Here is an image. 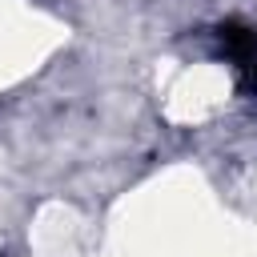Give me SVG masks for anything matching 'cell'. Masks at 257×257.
I'll list each match as a JSON object with an SVG mask.
<instances>
[{
	"mask_svg": "<svg viewBox=\"0 0 257 257\" xmlns=\"http://www.w3.org/2000/svg\"><path fill=\"white\" fill-rule=\"evenodd\" d=\"M213 36H217V52L233 64L241 92L257 96V28L241 20H225L213 28Z\"/></svg>",
	"mask_w": 257,
	"mask_h": 257,
	"instance_id": "6da1fadb",
	"label": "cell"
}]
</instances>
